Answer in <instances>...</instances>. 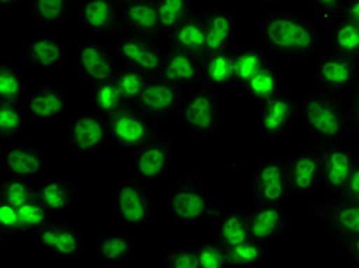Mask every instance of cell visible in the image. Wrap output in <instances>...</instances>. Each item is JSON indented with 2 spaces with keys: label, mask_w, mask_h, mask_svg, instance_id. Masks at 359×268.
I'll return each mask as SVG.
<instances>
[{
  "label": "cell",
  "mask_w": 359,
  "mask_h": 268,
  "mask_svg": "<svg viewBox=\"0 0 359 268\" xmlns=\"http://www.w3.org/2000/svg\"><path fill=\"white\" fill-rule=\"evenodd\" d=\"M149 76L144 74L143 71L128 66V64L118 63L116 74H114V83L117 85L121 99L125 104H137L140 99L146 85L149 81Z\"/></svg>",
  "instance_id": "cell-34"
},
{
  "label": "cell",
  "mask_w": 359,
  "mask_h": 268,
  "mask_svg": "<svg viewBox=\"0 0 359 268\" xmlns=\"http://www.w3.org/2000/svg\"><path fill=\"white\" fill-rule=\"evenodd\" d=\"M254 2L264 3V5H273V3H278V2H281V0H254Z\"/></svg>",
  "instance_id": "cell-53"
},
{
  "label": "cell",
  "mask_w": 359,
  "mask_h": 268,
  "mask_svg": "<svg viewBox=\"0 0 359 268\" xmlns=\"http://www.w3.org/2000/svg\"><path fill=\"white\" fill-rule=\"evenodd\" d=\"M67 141L76 155H97L108 149L112 143L108 120L94 111L77 115L68 126Z\"/></svg>",
  "instance_id": "cell-11"
},
{
  "label": "cell",
  "mask_w": 359,
  "mask_h": 268,
  "mask_svg": "<svg viewBox=\"0 0 359 268\" xmlns=\"http://www.w3.org/2000/svg\"><path fill=\"white\" fill-rule=\"evenodd\" d=\"M120 13L125 31L135 32L157 42L166 38L160 25L155 0H128L120 3Z\"/></svg>",
  "instance_id": "cell-20"
},
{
  "label": "cell",
  "mask_w": 359,
  "mask_h": 268,
  "mask_svg": "<svg viewBox=\"0 0 359 268\" xmlns=\"http://www.w3.org/2000/svg\"><path fill=\"white\" fill-rule=\"evenodd\" d=\"M312 3L316 6V10L320 11L323 22H332L339 17L346 0H312Z\"/></svg>",
  "instance_id": "cell-47"
},
{
  "label": "cell",
  "mask_w": 359,
  "mask_h": 268,
  "mask_svg": "<svg viewBox=\"0 0 359 268\" xmlns=\"http://www.w3.org/2000/svg\"><path fill=\"white\" fill-rule=\"evenodd\" d=\"M214 221L217 223L215 239L231 248L250 239V215L246 210L229 209L218 210Z\"/></svg>",
  "instance_id": "cell-28"
},
{
  "label": "cell",
  "mask_w": 359,
  "mask_h": 268,
  "mask_svg": "<svg viewBox=\"0 0 359 268\" xmlns=\"http://www.w3.org/2000/svg\"><path fill=\"white\" fill-rule=\"evenodd\" d=\"M163 34L168 38L180 23L189 17L194 0H155Z\"/></svg>",
  "instance_id": "cell-38"
},
{
  "label": "cell",
  "mask_w": 359,
  "mask_h": 268,
  "mask_svg": "<svg viewBox=\"0 0 359 268\" xmlns=\"http://www.w3.org/2000/svg\"><path fill=\"white\" fill-rule=\"evenodd\" d=\"M233 48L208 54L201 59V85L215 92L233 86Z\"/></svg>",
  "instance_id": "cell-27"
},
{
  "label": "cell",
  "mask_w": 359,
  "mask_h": 268,
  "mask_svg": "<svg viewBox=\"0 0 359 268\" xmlns=\"http://www.w3.org/2000/svg\"><path fill=\"white\" fill-rule=\"evenodd\" d=\"M227 251H229L231 268L255 267L267 258V244L250 238L238 246L227 248Z\"/></svg>",
  "instance_id": "cell-39"
},
{
  "label": "cell",
  "mask_w": 359,
  "mask_h": 268,
  "mask_svg": "<svg viewBox=\"0 0 359 268\" xmlns=\"http://www.w3.org/2000/svg\"><path fill=\"white\" fill-rule=\"evenodd\" d=\"M177 113L184 127L194 135L201 138L214 135L222 123L218 92L205 85L187 89Z\"/></svg>",
  "instance_id": "cell-3"
},
{
  "label": "cell",
  "mask_w": 359,
  "mask_h": 268,
  "mask_svg": "<svg viewBox=\"0 0 359 268\" xmlns=\"http://www.w3.org/2000/svg\"><path fill=\"white\" fill-rule=\"evenodd\" d=\"M339 17L352 20L356 25H359V0H346Z\"/></svg>",
  "instance_id": "cell-51"
},
{
  "label": "cell",
  "mask_w": 359,
  "mask_h": 268,
  "mask_svg": "<svg viewBox=\"0 0 359 268\" xmlns=\"http://www.w3.org/2000/svg\"><path fill=\"white\" fill-rule=\"evenodd\" d=\"M89 104H91L94 112L108 118L123 106L125 101L121 99L118 87L114 83V80H106L93 85L91 91H89Z\"/></svg>",
  "instance_id": "cell-36"
},
{
  "label": "cell",
  "mask_w": 359,
  "mask_h": 268,
  "mask_svg": "<svg viewBox=\"0 0 359 268\" xmlns=\"http://www.w3.org/2000/svg\"><path fill=\"white\" fill-rule=\"evenodd\" d=\"M23 92H25V83L19 69L11 63L2 62L0 64V99L2 101L20 103Z\"/></svg>",
  "instance_id": "cell-41"
},
{
  "label": "cell",
  "mask_w": 359,
  "mask_h": 268,
  "mask_svg": "<svg viewBox=\"0 0 359 268\" xmlns=\"http://www.w3.org/2000/svg\"><path fill=\"white\" fill-rule=\"evenodd\" d=\"M169 43L177 50L189 52L198 59L206 55V25L200 11L192 13L169 34Z\"/></svg>",
  "instance_id": "cell-25"
},
{
  "label": "cell",
  "mask_w": 359,
  "mask_h": 268,
  "mask_svg": "<svg viewBox=\"0 0 359 268\" xmlns=\"http://www.w3.org/2000/svg\"><path fill=\"white\" fill-rule=\"evenodd\" d=\"M341 195H346V197L359 199V152H358V158L355 162V167L352 170V175H350L348 181L346 184V189Z\"/></svg>",
  "instance_id": "cell-50"
},
{
  "label": "cell",
  "mask_w": 359,
  "mask_h": 268,
  "mask_svg": "<svg viewBox=\"0 0 359 268\" xmlns=\"http://www.w3.org/2000/svg\"><path fill=\"white\" fill-rule=\"evenodd\" d=\"M116 212L121 221L134 227L151 224L155 216V206L149 184L137 175L126 178L116 192Z\"/></svg>",
  "instance_id": "cell-10"
},
{
  "label": "cell",
  "mask_w": 359,
  "mask_h": 268,
  "mask_svg": "<svg viewBox=\"0 0 359 268\" xmlns=\"http://www.w3.org/2000/svg\"><path fill=\"white\" fill-rule=\"evenodd\" d=\"M0 197L4 201L19 209L32 198H36V189L32 188L28 180L8 176L0 184Z\"/></svg>",
  "instance_id": "cell-43"
},
{
  "label": "cell",
  "mask_w": 359,
  "mask_h": 268,
  "mask_svg": "<svg viewBox=\"0 0 359 268\" xmlns=\"http://www.w3.org/2000/svg\"><path fill=\"white\" fill-rule=\"evenodd\" d=\"M299 118L310 140L320 148L347 143L353 136L350 104L341 94L310 89L299 101Z\"/></svg>",
  "instance_id": "cell-2"
},
{
  "label": "cell",
  "mask_w": 359,
  "mask_h": 268,
  "mask_svg": "<svg viewBox=\"0 0 359 268\" xmlns=\"http://www.w3.org/2000/svg\"><path fill=\"white\" fill-rule=\"evenodd\" d=\"M310 212L324 224L334 241L359 234V199L330 195L327 199L310 206Z\"/></svg>",
  "instance_id": "cell-8"
},
{
  "label": "cell",
  "mask_w": 359,
  "mask_h": 268,
  "mask_svg": "<svg viewBox=\"0 0 359 268\" xmlns=\"http://www.w3.org/2000/svg\"><path fill=\"white\" fill-rule=\"evenodd\" d=\"M293 195H313L323 183V148L310 144L287 161Z\"/></svg>",
  "instance_id": "cell-15"
},
{
  "label": "cell",
  "mask_w": 359,
  "mask_h": 268,
  "mask_svg": "<svg viewBox=\"0 0 359 268\" xmlns=\"http://www.w3.org/2000/svg\"><path fill=\"white\" fill-rule=\"evenodd\" d=\"M46 157L37 148L25 143L11 144L4 153V169L8 176L34 180L46 172Z\"/></svg>",
  "instance_id": "cell-22"
},
{
  "label": "cell",
  "mask_w": 359,
  "mask_h": 268,
  "mask_svg": "<svg viewBox=\"0 0 359 268\" xmlns=\"http://www.w3.org/2000/svg\"><path fill=\"white\" fill-rule=\"evenodd\" d=\"M299 117V103L287 94H278L259 103L258 123L269 141H278L290 131Z\"/></svg>",
  "instance_id": "cell-13"
},
{
  "label": "cell",
  "mask_w": 359,
  "mask_h": 268,
  "mask_svg": "<svg viewBox=\"0 0 359 268\" xmlns=\"http://www.w3.org/2000/svg\"><path fill=\"white\" fill-rule=\"evenodd\" d=\"M36 197L53 212L71 210L76 202V188L63 178H50L37 185Z\"/></svg>",
  "instance_id": "cell-31"
},
{
  "label": "cell",
  "mask_w": 359,
  "mask_h": 268,
  "mask_svg": "<svg viewBox=\"0 0 359 268\" xmlns=\"http://www.w3.org/2000/svg\"><path fill=\"white\" fill-rule=\"evenodd\" d=\"M79 17L86 29L99 36L116 37L123 31L118 0H83Z\"/></svg>",
  "instance_id": "cell-19"
},
{
  "label": "cell",
  "mask_w": 359,
  "mask_h": 268,
  "mask_svg": "<svg viewBox=\"0 0 359 268\" xmlns=\"http://www.w3.org/2000/svg\"><path fill=\"white\" fill-rule=\"evenodd\" d=\"M248 99L263 103L283 92V76L280 68L271 62L243 87Z\"/></svg>",
  "instance_id": "cell-32"
},
{
  "label": "cell",
  "mask_w": 359,
  "mask_h": 268,
  "mask_svg": "<svg viewBox=\"0 0 359 268\" xmlns=\"http://www.w3.org/2000/svg\"><path fill=\"white\" fill-rule=\"evenodd\" d=\"M313 72L315 87L342 94L352 89L359 80V59L334 52L329 48L316 55Z\"/></svg>",
  "instance_id": "cell-6"
},
{
  "label": "cell",
  "mask_w": 359,
  "mask_h": 268,
  "mask_svg": "<svg viewBox=\"0 0 359 268\" xmlns=\"http://www.w3.org/2000/svg\"><path fill=\"white\" fill-rule=\"evenodd\" d=\"M20 0H0V10L8 11L10 8H13L15 3H19Z\"/></svg>",
  "instance_id": "cell-52"
},
{
  "label": "cell",
  "mask_w": 359,
  "mask_h": 268,
  "mask_svg": "<svg viewBox=\"0 0 359 268\" xmlns=\"http://www.w3.org/2000/svg\"><path fill=\"white\" fill-rule=\"evenodd\" d=\"M250 193L257 204L283 206L293 195L287 161L273 158L259 164L252 174Z\"/></svg>",
  "instance_id": "cell-9"
},
{
  "label": "cell",
  "mask_w": 359,
  "mask_h": 268,
  "mask_svg": "<svg viewBox=\"0 0 359 268\" xmlns=\"http://www.w3.org/2000/svg\"><path fill=\"white\" fill-rule=\"evenodd\" d=\"M165 51L157 40L130 31H121L114 37V54L121 64L143 71L149 77L160 76Z\"/></svg>",
  "instance_id": "cell-5"
},
{
  "label": "cell",
  "mask_w": 359,
  "mask_h": 268,
  "mask_svg": "<svg viewBox=\"0 0 359 268\" xmlns=\"http://www.w3.org/2000/svg\"><path fill=\"white\" fill-rule=\"evenodd\" d=\"M27 117L34 123H53L68 109L67 95L62 87L51 83L40 85L29 91L23 100Z\"/></svg>",
  "instance_id": "cell-18"
},
{
  "label": "cell",
  "mask_w": 359,
  "mask_h": 268,
  "mask_svg": "<svg viewBox=\"0 0 359 268\" xmlns=\"http://www.w3.org/2000/svg\"><path fill=\"white\" fill-rule=\"evenodd\" d=\"M97 256L108 264H120L126 261L134 250V242L128 234H108L95 242Z\"/></svg>",
  "instance_id": "cell-37"
},
{
  "label": "cell",
  "mask_w": 359,
  "mask_h": 268,
  "mask_svg": "<svg viewBox=\"0 0 359 268\" xmlns=\"http://www.w3.org/2000/svg\"><path fill=\"white\" fill-rule=\"evenodd\" d=\"M65 50L60 40L48 36L32 37L23 48V57L31 66L43 71L55 69L63 60Z\"/></svg>",
  "instance_id": "cell-29"
},
{
  "label": "cell",
  "mask_w": 359,
  "mask_h": 268,
  "mask_svg": "<svg viewBox=\"0 0 359 268\" xmlns=\"http://www.w3.org/2000/svg\"><path fill=\"white\" fill-rule=\"evenodd\" d=\"M250 215V237L259 242L269 244L283 237L287 227V216L281 206L257 204Z\"/></svg>",
  "instance_id": "cell-26"
},
{
  "label": "cell",
  "mask_w": 359,
  "mask_h": 268,
  "mask_svg": "<svg viewBox=\"0 0 359 268\" xmlns=\"http://www.w3.org/2000/svg\"><path fill=\"white\" fill-rule=\"evenodd\" d=\"M25 108L20 106V103H0V135H2V140H10V138L18 135L25 125Z\"/></svg>",
  "instance_id": "cell-42"
},
{
  "label": "cell",
  "mask_w": 359,
  "mask_h": 268,
  "mask_svg": "<svg viewBox=\"0 0 359 268\" xmlns=\"http://www.w3.org/2000/svg\"><path fill=\"white\" fill-rule=\"evenodd\" d=\"M350 113H352V132L359 146V80L352 87V99L348 101Z\"/></svg>",
  "instance_id": "cell-49"
},
{
  "label": "cell",
  "mask_w": 359,
  "mask_h": 268,
  "mask_svg": "<svg viewBox=\"0 0 359 268\" xmlns=\"http://www.w3.org/2000/svg\"><path fill=\"white\" fill-rule=\"evenodd\" d=\"M39 242L53 255L60 258H80L85 251V242L80 233L68 224L51 221L36 233Z\"/></svg>",
  "instance_id": "cell-23"
},
{
  "label": "cell",
  "mask_w": 359,
  "mask_h": 268,
  "mask_svg": "<svg viewBox=\"0 0 359 268\" xmlns=\"http://www.w3.org/2000/svg\"><path fill=\"white\" fill-rule=\"evenodd\" d=\"M163 264L168 268H198L197 248L178 247L168 248L163 256Z\"/></svg>",
  "instance_id": "cell-46"
},
{
  "label": "cell",
  "mask_w": 359,
  "mask_h": 268,
  "mask_svg": "<svg viewBox=\"0 0 359 268\" xmlns=\"http://www.w3.org/2000/svg\"><path fill=\"white\" fill-rule=\"evenodd\" d=\"M111 141L118 149L137 150L155 135L152 118L137 106L123 104L108 118Z\"/></svg>",
  "instance_id": "cell-7"
},
{
  "label": "cell",
  "mask_w": 359,
  "mask_h": 268,
  "mask_svg": "<svg viewBox=\"0 0 359 268\" xmlns=\"http://www.w3.org/2000/svg\"><path fill=\"white\" fill-rule=\"evenodd\" d=\"M183 97L184 89L157 76L149 78L137 106L152 120H165L178 112Z\"/></svg>",
  "instance_id": "cell-16"
},
{
  "label": "cell",
  "mask_w": 359,
  "mask_h": 268,
  "mask_svg": "<svg viewBox=\"0 0 359 268\" xmlns=\"http://www.w3.org/2000/svg\"><path fill=\"white\" fill-rule=\"evenodd\" d=\"M118 2H120V3H123V2H128V0H118Z\"/></svg>",
  "instance_id": "cell-54"
},
{
  "label": "cell",
  "mask_w": 359,
  "mask_h": 268,
  "mask_svg": "<svg viewBox=\"0 0 359 268\" xmlns=\"http://www.w3.org/2000/svg\"><path fill=\"white\" fill-rule=\"evenodd\" d=\"M259 43L272 57L298 60L320 54L325 37L306 15L293 10L269 13L258 25Z\"/></svg>",
  "instance_id": "cell-1"
},
{
  "label": "cell",
  "mask_w": 359,
  "mask_h": 268,
  "mask_svg": "<svg viewBox=\"0 0 359 268\" xmlns=\"http://www.w3.org/2000/svg\"><path fill=\"white\" fill-rule=\"evenodd\" d=\"M174 157V140L154 135L142 148L134 150V170L148 184L160 181L168 174Z\"/></svg>",
  "instance_id": "cell-14"
},
{
  "label": "cell",
  "mask_w": 359,
  "mask_h": 268,
  "mask_svg": "<svg viewBox=\"0 0 359 268\" xmlns=\"http://www.w3.org/2000/svg\"><path fill=\"white\" fill-rule=\"evenodd\" d=\"M325 48L359 59V25L344 17L334 19L329 36L325 37Z\"/></svg>",
  "instance_id": "cell-33"
},
{
  "label": "cell",
  "mask_w": 359,
  "mask_h": 268,
  "mask_svg": "<svg viewBox=\"0 0 359 268\" xmlns=\"http://www.w3.org/2000/svg\"><path fill=\"white\" fill-rule=\"evenodd\" d=\"M200 13L206 25V55L232 48L236 32L235 15L218 8H203Z\"/></svg>",
  "instance_id": "cell-24"
},
{
  "label": "cell",
  "mask_w": 359,
  "mask_h": 268,
  "mask_svg": "<svg viewBox=\"0 0 359 268\" xmlns=\"http://www.w3.org/2000/svg\"><path fill=\"white\" fill-rule=\"evenodd\" d=\"M71 0H29V10L36 23L42 28L55 29L71 11Z\"/></svg>",
  "instance_id": "cell-35"
},
{
  "label": "cell",
  "mask_w": 359,
  "mask_h": 268,
  "mask_svg": "<svg viewBox=\"0 0 359 268\" xmlns=\"http://www.w3.org/2000/svg\"><path fill=\"white\" fill-rule=\"evenodd\" d=\"M74 60L77 71L89 83L112 80L118 62L116 54L97 38H85L74 48Z\"/></svg>",
  "instance_id": "cell-12"
},
{
  "label": "cell",
  "mask_w": 359,
  "mask_h": 268,
  "mask_svg": "<svg viewBox=\"0 0 359 268\" xmlns=\"http://www.w3.org/2000/svg\"><path fill=\"white\" fill-rule=\"evenodd\" d=\"M197 248L198 268H231L229 251L217 239L208 241Z\"/></svg>",
  "instance_id": "cell-44"
},
{
  "label": "cell",
  "mask_w": 359,
  "mask_h": 268,
  "mask_svg": "<svg viewBox=\"0 0 359 268\" xmlns=\"http://www.w3.org/2000/svg\"><path fill=\"white\" fill-rule=\"evenodd\" d=\"M169 209L177 223L195 224L215 219L218 209L210 204L206 188L197 178L186 174L169 195Z\"/></svg>",
  "instance_id": "cell-4"
},
{
  "label": "cell",
  "mask_w": 359,
  "mask_h": 268,
  "mask_svg": "<svg viewBox=\"0 0 359 268\" xmlns=\"http://www.w3.org/2000/svg\"><path fill=\"white\" fill-rule=\"evenodd\" d=\"M23 233H37L53 221V210L48 209L37 197L19 207Z\"/></svg>",
  "instance_id": "cell-40"
},
{
  "label": "cell",
  "mask_w": 359,
  "mask_h": 268,
  "mask_svg": "<svg viewBox=\"0 0 359 268\" xmlns=\"http://www.w3.org/2000/svg\"><path fill=\"white\" fill-rule=\"evenodd\" d=\"M160 77L175 86L192 89L201 85V59L189 52L169 46L165 51V60L160 71Z\"/></svg>",
  "instance_id": "cell-21"
},
{
  "label": "cell",
  "mask_w": 359,
  "mask_h": 268,
  "mask_svg": "<svg viewBox=\"0 0 359 268\" xmlns=\"http://www.w3.org/2000/svg\"><path fill=\"white\" fill-rule=\"evenodd\" d=\"M342 253L348 259L350 262L359 267V234L337 241Z\"/></svg>",
  "instance_id": "cell-48"
},
{
  "label": "cell",
  "mask_w": 359,
  "mask_h": 268,
  "mask_svg": "<svg viewBox=\"0 0 359 268\" xmlns=\"http://www.w3.org/2000/svg\"><path fill=\"white\" fill-rule=\"evenodd\" d=\"M0 233L5 239L23 234L19 209L4 199H0Z\"/></svg>",
  "instance_id": "cell-45"
},
{
  "label": "cell",
  "mask_w": 359,
  "mask_h": 268,
  "mask_svg": "<svg viewBox=\"0 0 359 268\" xmlns=\"http://www.w3.org/2000/svg\"><path fill=\"white\" fill-rule=\"evenodd\" d=\"M358 153L347 143L330 144L323 148V183L329 195H341L346 189Z\"/></svg>",
  "instance_id": "cell-17"
},
{
  "label": "cell",
  "mask_w": 359,
  "mask_h": 268,
  "mask_svg": "<svg viewBox=\"0 0 359 268\" xmlns=\"http://www.w3.org/2000/svg\"><path fill=\"white\" fill-rule=\"evenodd\" d=\"M272 62V55L263 46H243L233 52V86L243 89L258 72Z\"/></svg>",
  "instance_id": "cell-30"
}]
</instances>
